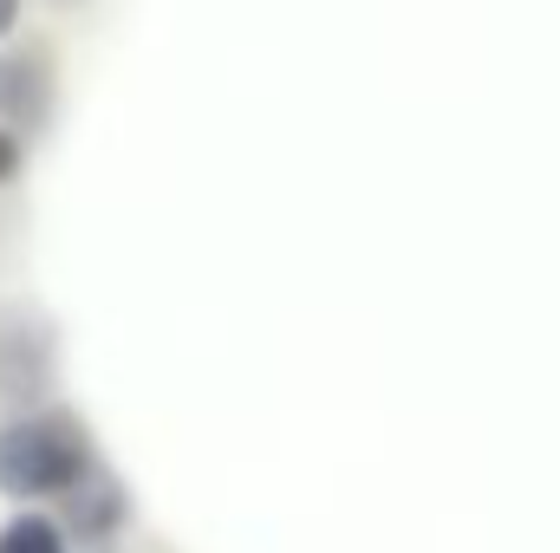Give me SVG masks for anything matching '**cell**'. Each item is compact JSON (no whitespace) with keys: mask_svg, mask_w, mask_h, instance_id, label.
<instances>
[{"mask_svg":"<svg viewBox=\"0 0 560 553\" xmlns=\"http://www.w3.org/2000/svg\"><path fill=\"white\" fill-rule=\"evenodd\" d=\"M98 469L105 462H98V443H92L85 416L59 411V404L0 416V502H13V508L66 502Z\"/></svg>","mask_w":560,"mask_h":553,"instance_id":"1","label":"cell"},{"mask_svg":"<svg viewBox=\"0 0 560 553\" xmlns=\"http://www.w3.org/2000/svg\"><path fill=\"white\" fill-rule=\"evenodd\" d=\"M52 118V59L46 46H0V125L39 131Z\"/></svg>","mask_w":560,"mask_h":553,"instance_id":"2","label":"cell"},{"mask_svg":"<svg viewBox=\"0 0 560 553\" xmlns=\"http://www.w3.org/2000/svg\"><path fill=\"white\" fill-rule=\"evenodd\" d=\"M59 521H66L72 548H112V541L131 528V489H125L112 469H98L85 489H72V495L59 502Z\"/></svg>","mask_w":560,"mask_h":553,"instance_id":"3","label":"cell"},{"mask_svg":"<svg viewBox=\"0 0 560 553\" xmlns=\"http://www.w3.org/2000/svg\"><path fill=\"white\" fill-rule=\"evenodd\" d=\"M0 553H72V534L46 508H13L0 521Z\"/></svg>","mask_w":560,"mask_h":553,"instance_id":"4","label":"cell"},{"mask_svg":"<svg viewBox=\"0 0 560 553\" xmlns=\"http://www.w3.org/2000/svg\"><path fill=\"white\" fill-rule=\"evenodd\" d=\"M20 169H26V138L0 125V189H13V183H20Z\"/></svg>","mask_w":560,"mask_h":553,"instance_id":"5","label":"cell"},{"mask_svg":"<svg viewBox=\"0 0 560 553\" xmlns=\"http://www.w3.org/2000/svg\"><path fill=\"white\" fill-rule=\"evenodd\" d=\"M20 33V0H0V46H13Z\"/></svg>","mask_w":560,"mask_h":553,"instance_id":"6","label":"cell"},{"mask_svg":"<svg viewBox=\"0 0 560 553\" xmlns=\"http://www.w3.org/2000/svg\"><path fill=\"white\" fill-rule=\"evenodd\" d=\"M59 7H85V0H59Z\"/></svg>","mask_w":560,"mask_h":553,"instance_id":"7","label":"cell"}]
</instances>
